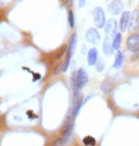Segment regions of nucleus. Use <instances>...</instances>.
<instances>
[{
    "instance_id": "5",
    "label": "nucleus",
    "mask_w": 139,
    "mask_h": 146,
    "mask_svg": "<svg viewBox=\"0 0 139 146\" xmlns=\"http://www.w3.org/2000/svg\"><path fill=\"white\" fill-rule=\"evenodd\" d=\"M117 33H118V23H117V20L114 18L109 19L106 22L105 25V37L113 40V38Z\"/></svg>"
},
{
    "instance_id": "18",
    "label": "nucleus",
    "mask_w": 139,
    "mask_h": 146,
    "mask_svg": "<svg viewBox=\"0 0 139 146\" xmlns=\"http://www.w3.org/2000/svg\"><path fill=\"white\" fill-rule=\"evenodd\" d=\"M95 66H96V70L98 72H102L103 70H104L105 68V64H104V61L101 59H98L97 63L95 64Z\"/></svg>"
},
{
    "instance_id": "11",
    "label": "nucleus",
    "mask_w": 139,
    "mask_h": 146,
    "mask_svg": "<svg viewBox=\"0 0 139 146\" xmlns=\"http://www.w3.org/2000/svg\"><path fill=\"white\" fill-rule=\"evenodd\" d=\"M130 32L132 34L139 30V9H134L130 15V21L129 26Z\"/></svg>"
},
{
    "instance_id": "13",
    "label": "nucleus",
    "mask_w": 139,
    "mask_h": 146,
    "mask_svg": "<svg viewBox=\"0 0 139 146\" xmlns=\"http://www.w3.org/2000/svg\"><path fill=\"white\" fill-rule=\"evenodd\" d=\"M103 53H104L105 56H110L113 54V43H111V39H109V38L105 37L104 41H103Z\"/></svg>"
},
{
    "instance_id": "2",
    "label": "nucleus",
    "mask_w": 139,
    "mask_h": 146,
    "mask_svg": "<svg viewBox=\"0 0 139 146\" xmlns=\"http://www.w3.org/2000/svg\"><path fill=\"white\" fill-rule=\"evenodd\" d=\"M73 127H74V122H73L72 117H69L64 125V129H63V132H62L60 139H58L59 142H60V144L62 146L65 145L69 141V139H70V136H72V134Z\"/></svg>"
},
{
    "instance_id": "19",
    "label": "nucleus",
    "mask_w": 139,
    "mask_h": 146,
    "mask_svg": "<svg viewBox=\"0 0 139 146\" xmlns=\"http://www.w3.org/2000/svg\"><path fill=\"white\" fill-rule=\"evenodd\" d=\"M86 5V0H78V6L79 8H82Z\"/></svg>"
},
{
    "instance_id": "14",
    "label": "nucleus",
    "mask_w": 139,
    "mask_h": 146,
    "mask_svg": "<svg viewBox=\"0 0 139 146\" xmlns=\"http://www.w3.org/2000/svg\"><path fill=\"white\" fill-rule=\"evenodd\" d=\"M123 63H124V54L119 50L116 52L115 58H114L113 67V69L118 70V69H120L122 66H123Z\"/></svg>"
},
{
    "instance_id": "9",
    "label": "nucleus",
    "mask_w": 139,
    "mask_h": 146,
    "mask_svg": "<svg viewBox=\"0 0 139 146\" xmlns=\"http://www.w3.org/2000/svg\"><path fill=\"white\" fill-rule=\"evenodd\" d=\"M86 39L89 43L94 44V45H97L99 44L100 40H101V36L98 31L94 28H90L86 33Z\"/></svg>"
},
{
    "instance_id": "17",
    "label": "nucleus",
    "mask_w": 139,
    "mask_h": 146,
    "mask_svg": "<svg viewBox=\"0 0 139 146\" xmlns=\"http://www.w3.org/2000/svg\"><path fill=\"white\" fill-rule=\"evenodd\" d=\"M68 22H69L70 28H73V27H74L75 19H74V15H73L72 11H70L69 12V15H68Z\"/></svg>"
},
{
    "instance_id": "3",
    "label": "nucleus",
    "mask_w": 139,
    "mask_h": 146,
    "mask_svg": "<svg viewBox=\"0 0 139 146\" xmlns=\"http://www.w3.org/2000/svg\"><path fill=\"white\" fill-rule=\"evenodd\" d=\"M76 43H77V35H76V34H73L72 35V37H70L69 47H68L66 59H65V62L63 64V72H66L70 67V59H72V54L75 52V49H76Z\"/></svg>"
},
{
    "instance_id": "12",
    "label": "nucleus",
    "mask_w": 139,
    "mask_h": 146,
    "mask_svg": "<svg viewBox=\"0 0 139 146\" xmlns=\"http://www.w3.org/2000/svg\"><path fill=\"white\" fill-rule=\"evenodd\" d=\"M88 64L90 66H94L98 61V51L96 48H91L88 52Z\"/></svg>"
},
{
    "instance_id": "10",
    "label": "nucleus",
    "mask_w": 139,
    "mask_h": 146,
    "mask_svg": "<svg viewBox=\"0 0 139 146\" xmlns=\"http://www.w3.org/2000/svg\"><path fill=\"white\" fill-rule=\"evenodd\" d=\"M130 15H132V13H130V11H124V12L121 13L120 20H119V28H120V31L122 33L126 32L127 30L129 29Z\"/></svg>"
},
{
    "instance_id": "8",
    "label": "nucleus",
    "mask_w": 139,
    "mask_h": 146,
    "mask_svg": "<svg viewBox=\"0 0 139 146\" xmlns=\"http://www.w3.org/2000/svg\"><path fill=\"white\" fill-rule=\"evenodd\" d=\"M82 105H83V96L79 93H74V95H73V101H72V117H77Z\"/></svg>"
},
{
    "instance_id": "6",
    "label": "nucleus",
    "mask_w": 139,
    "mask_h": 146,
    "mask_svg": "<svg viewBox=\"0 0 139 146\" xmlns=\"http://www.w3.org/2000/svg\"><path fill=\"white\" fill-rule=\"evenodd\" d=\"M126 46H127V49L130 53L138 54L139 53V34L133 33V34L129 35L126 40Z\"/></svg>"
},
{
    "instance_id": "1",
    "label": "nucleus",
    "mask_w": 139,
    "mask_h": 146,
    "mask_svg": "<svg viewBox=\"0 0 139 146\" xmlns=\"http://www.w3.org/2000/svg\"><path fill=\"white\" fill-rule=\"evenodd\" d=\"M72 81L73 92L79 93V90L82 89V88H84L88 84L89 81L88 74H87V72L83 68H80L77 71L76 75H73Z\"/></svg>"
},
{
    "instance_id": "16",
    "label": "nucleus",
    "mask_w": 139,
    "mask_h": 146,
    "mask_svg": "<svg viewBox=\"0 0 139 146\" xmlns=\"http://www.w3.org/2000/svg\"><path fill=\"white\" fill-rule=\"evenodd\" d=\"M83 143L86 146H94L96 144V140H95L94 137L91 136H87L83 139Z\"/></svg>"
},
{
    "instance_id": "20",
    "label": "nucleus",
    "mask_w": 139,
    "mask_h": 146,
    "mask_svg": "<svg viewBox=\"0 0 139 146\" xmlns=\"http://www.w3.org/2000/svg\"><path fill=\"white\" fill-rule=\"evenodd\" d=\"M106 1H110V0H106Z\"/></svg>"
},
{
    "instance_id": "15",
    "label": "nucleus",
    "mask_w": 139,
    "mask_h": 146,
    "mask_svg": "<svg viewBox=\"0 0 139 146\" xmlns=\"http://www.w3.org/2000/svg\"><path fill=\"white\" fill-rule=\"evenodd\" d=\"M121 42H122V34L121 33H117V34L114 35V37L111 40V43H113V48L114 51H119L121 47Z\"/></svg>"
},
{
    "instance_id": "21",
    "label": "nucleus",
    "mask_w": 139,
    "mask_h": 146,
    "mask_svg": "<svg viewBox=\"0 0 139 146\" xmlns=\"http://www.w3.org/2000/svg\"><path fill=\"white\" fill-rule=\"evenodd\" d=\"M67 1H69V0H67Z\"/></svg>"
},
{
    "instance_id": "4",
    "label": "nucleus",
    "mask_w": 139,
    "mask_h": 146,
    "mask_svg": "<svg viewBox=\"0 0 139 146\" xmlns=\"http://www.w3.org/2000/svg\"><path fill=\"white\" fill-rule=\"evenodd\" d=\"M94 22L97 29L104 28L106 25V15L104 10L101 7H96L94 10Z\"/></svg>"
},
{
    "instance_id": "7",
    "label": "nucleus",
    "mask_w": 139,
    "mask_h": 146,
    "mask_svg": "<svg viewBox=\"0 0 139 146\" xmlns=\"http://www.w3.org/2000/svg\"><path fill=\"white\" fill-rule=\"evenodd\" d=\"M125 3L122 0H111L108 5V12L111 15H118L124 12Z\"/></svg>"
}]
</instances>
